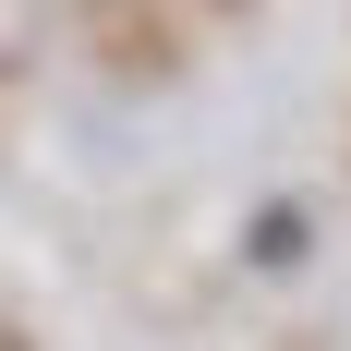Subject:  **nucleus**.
Wrapping results in <instances>:
<instances>
[{
    "instance_id": "nucleus-1",
    "label": "nucleus",
    "mask_w": 351,
    "mask_h": 351,
    "mask_svg": "<svg viewBox=\"0 0 351 351\" xmlns=\"http://www.w3.org/2000/svg\"><path fill=\"white\" fill-rule=\"evenodd\" d=\"M254 267H303V206H267V218H254Z\"/></svg>"
}]
</instances>
